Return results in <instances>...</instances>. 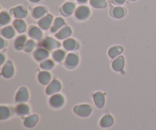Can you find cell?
Here are the masks:
<instances>
[{"mask_svg":"<svg viewBox=\"0 0 156 130\" xmlns=\"http://www.w3.org/2000/svg\"><path fill=\"white\" fill-rule=\"evenodd\" d=\"M73 111L79 117H87L91 114V107L88 104H81L75 107Z\"/></svg>","mask_w":156,"mask_h":130,"instance_id":"1","label":"cell"},{"mask_svg":"<svg viewBox=\"0 0 156 130\" xmlns=\"http://www.w3.org/2000/svg\"><path fill=\"white\" fill-rule=\"evenodd\" d=\"M64 100L63 96L59 94H55L50 99V104L53 108H59L63 106Z\"/></svg>","mask_w":156,"mask_h":130,"instance_id":"2","label":"cell"},{"mask_svg":"<svg viewBox=\"0 0 156 130\" xmlns=\"http://www.w3.org/2000/svg\"><path fill=\"white\" fill-rule=\"evenodd\" d=\"M41 45L47 50H53L60 47V44L52 37H46Z\"/></svg>","mask_w":156,"mask_h":130,"instance_id":"3","label":"cell"},{"mask_svg":"<svg viewBox=\"0 0 156 130\" xmlns=\"http://www.w3.org/2000/svg\"><path fill=\"white\" fill-rule=\"evenodd\" d=\"M28 97L29 94L27 89L24 87H22L18 90V93H17L16 97H15V101L18 104L24 103L28 100Z\"/></svg>","mask_w":156,"mask_h":130,"instance_id":"4","label":"cell"},{"mask_svg":"<svg viewBox=\"0 0 156 130\" xmlns=\"http://www.w3.org/2000/svg\"><path fill=\"white\" fill-rule=\"evenodd\" d=\"M60 89V82L57 80H53L50 82V85L46 88V93H47V95H52V94H54L56 93H57L58 91H59Z\"/></svg>","mask_w":156,"mask_h":130,"instance_id":"5","label":"cell"},{"mask_svg":"<svg viewBox=\"0 0 156 130\" xmlns=\"http://www.w3.org/2000/svg\"><path fill=\"white\" fill-rule=\"evenodd\" d=\"M79 57L76 53H69L66 58L65 65L69 69H73L78 65Z\"/></svg>","mask_w":156,"mask_h":130,"instance_id":"6","label":"cell"},{"mask_svg":"<svg viewBox=\"0 0 156 130\" xmlns=\"http://www.w3.org/2000/svg\"><path fill=\"white\" fill-rule=\"evenodd\" d=\"M2 75L5 78H11L14 75V66L11 61H8L2 70Z\"/></svg>","mask_w":156,"mask_h":130,"instance_id":"7","label":"cell"},{"mask_svg":"<svg viewBox=\"0 0 156 130\" xmlns=\"http://www.w3.org/2000/svg\"><path fill=\"white\" fill-rule=\"evenodd\" d=\"M49 56V53L45 48H40L37 49L36 51L34 53V59L37 61H41L43 59H45L47 56Z\"/></svg>","mask_w":156,"mask_h":130,"instance_id":"8","label":"cell"},{"mask_svg":"<svg viewBox=\"0 0 156 130\" xmlns=\"http://www.w3.org/2000/svg\"><path fill=\"white\" fill-rule=\"evenodd\" d=\"M93 97H94V101L96 107L98 108L103 107L105 103V98L104 94L101 92H97L94 94Z\"/></svg>","mask_w":156,"mask_h":130,"instance_id":"9","label":"cell"},{"mask_svg":"<svg viewBox=\"0 0 156 130\" xmlns=\"http://www.w3.org/2000/svg\"><path fill=\"white\" fill-rule=\"evenodd\" d=\"M39 120V117L36 114H34V115L29 116L27 118L24 120V125L27 128H31L33 126H34L37 124V123L38 122Z\"/></svg>","mask_w":156,"mask_h":130,"instance_id":"10","label":"cell"},{"mask_svg":"<svg viewBox=\"0 0 156 130\" xmlns=\"http://www.w3.org/2000/svg\"><path fill=\"white\" fill-rule=\"evenodd\" d=\"M123 66H124V58L121 56H118L112 63V68L117 72L123 70Z\"/></svg>","mask_w":156,"mask_h":130,"instance_id":"11","label":"cell"},{"mask_svg":"<svg viewBox=\"0 0 156 130\" xmlns=\"http://www.w3.org/2000/svg\"><path fill=\"white\" fill-rule=\"evenodd\" d=\"M114 123V118L111 115H105L100 121V126L103 128H108Z\"/></svg>","mask_w":156,"mask_h":130,"instance_id":"12","label":"cell"},{"mask_svg":"<svg viewBox=\"0 0 156 130\" xmlns=\"http://www.w3.org/2000/svg\"><path fill=\"white\" fill-rule=\"evenodd\" d=\"M17 114L19 116H25L27 115L30 112V107H28V105L24 104H20L18 106L16 107V109H15Z\"/></svg>","mask_w":156,"mask_h":130,"instance_id":"13","label":"cell"},{"mask_svg":"<svg viewBox=\"0 0 156 130\" xmlns=\"http://www.w3.org/2000/svg\"><path fill=\"white\" fill-rule=\"evenodd\" d=\"M50 79H51V76L47 72H41L38 75V80L44 85L49 84V82H50Z\"/></svg>","mask_w":156,"mask_h":130,"instance_id":"14","label":"cell"},{"mask_svg":"<svg viewBox=\"0 0 156 130\" xmlns=\"http://www.w3.org/2000/svg\"><path fill=\"white\" fill-rule=\"evenodd\" d=\"M76 17L79 19H85L89 15V10L87 7H84V6H82V7H79V9L76 11Z\"/></svg>","mask_w":156,"mask_h":130,"instance_id":"15","label":"cell"},{"mask_svg":"<svg viewBox=\"0 0 156 130\" xmlns=\"http://www.w3.org/2000/svg\"><path fill=\"white\" fill-rule=\"evenodd\" d=\"M71 29L69 27H66L64 28H62L61 30H59L56 34V38H58L59 40L66 39V38L69 37L71 35Z\"/></svg>","mask_w":156,"mask_h":130,"instance_id":"16","label":"cell"},{"mask_svg":"<svg viewBox=\"0 0 156 130\" xmlns=\"http://www.w3.org/2000/svg\"><path fill=\"white\" fill-rule=\"evenodd\" d=\"M63 47L66 50H73L78 48V44L73 39H67L63 42Z\"/></svg>","mask_w":156,"mask_h":130,"instance_id":"17","label":"cell"},{"mask_svg":"<svg viewBox=\"0 0 156 130\" xmlns=\"http://www.w3.org/2000/svg\"><path fill=\"white\" fill-rule=\"evenodd\" d=\"M52 21V16L51 15H47V17L44 18L39 21V25L44 30H47L49 28L50 24Z\"/></svg>","mask_w":156,"mask_h":130,"instance_id":"18","label":"cell"},{"mask_svg":"<svg viewBox=\"0 0 156 130\" xmlns=\"http://www.w3.org/2000/svg\"><path fill=\"white\" fill-rule=\"evenodd\" d=\"M29 35L31 38L36 40H40L42 37V33L41 30L36 27H32L29 30Z\"/></svg>","mask_w":156,"mask_h":130,"instance_id":"19","label":"cell"},{"mask_svg":"<svg viewBox=\"0 0 156 130\" xmlns=\"http://www.w3.org/2000/svg\"><path fill=\"white\" fill-rule=\"evenodd\" d=\"M123 47L117 46V47H111L109 50V51H108V54H109V56H111V58H115L117 57V56H118L120 53H123Z\"/></svg>","mask_w":156,"mask_h":130,"instance_id":"20","label":"cell"},{"mask_svg":"<svg viewBox=\"0 0 156 130\" xmlns=\"http://www.w3.org/2000/svg\"><path fill=\"white\" fill-rule=\"evenodd\" d=\"M26 37L25 36H21L17 38L15 41V47L16 50H21L24 49V45H25Z\"/></svg>","mask_w":156,"mask_h":130,"instance_id":"21","label":"cell"},{"mask_svg":"<svg viewBox=\"0 0 156 130\" xmlns=\"http://www.w3.org/2000/svg\"><path fill=\"white\" fill-rule=\"evenodd\" d=\"M66 53L63 51V50H57L56 51L53 52V58L56 62H59L63 60V59L65 58Z\"/></svg>","mask_w":156,"mask_h":130,"instance_id":"22","label":"cell"},{"mask_svg":"<svg viewBox=\"0 0 156 130\" xmlns=\"http://www.w3.org/2000/svg\"><path fill=\"white\" fill-rule=\"evenodd\" d=\"M11 111L9 107L5 106L0 107V119L1 120H5L10 117Z\"/></svg>","mask_w":156,"mask_h":130,"instance_id":"23","label":"cell"},{"mask_svg":"<svg viewBox=\"0 0 156 130\" xmlns=\"http://www.w3.org/2000/svg\"><path fill=\"white\" fill-rule=\"evenodd\" d=\"M14 26H15V29L18 30L19 33H23L26 30V25L24 24V21H21V20H17L14 22Z\"/></svg>","mask_w":156,"mask_h":130,"instance_id":"24","label":"cell"},{"mask_svg":"<svg viewBox=\"0 0 156 130\" xmlns=\"http://www.w3.org/2000/svg\"><path fill=\"white\" fill-rule=\"evenodd\" d=\"M2 33L5 37L9 39V38H12L15 35V31H14L13 28L12 27H7L3 29Z\"/></svg>","mask_w":156,"mask_h":130,"instance_id":"25","label":"cell"},{"mask_svg":"<svg viewBox=\"0 0 156 130\" xmlns=\"http://www.w3.org/2000/svg\"><path fill=\"white\" fill-rule=\"evenodd\" d=\"M64 24V21L62 19V18H56L55 20V22L53 26L51 28V31L52 32H56L58 29L60 28L62 25Z\"/></svg>","mask_w":156,"mask_h":130,"instance_id":"26","label":"cell"},{"mask_svg":"<svg viewBox=\"0 0 156 130\" xmlns=\"http://www.w3.org/2000/svg\"><path fill=\"white\" fill-rule=\"evenodd\" d=\"M53 65H54V63H53V61L50 60V59L44 61V62H41V69H45V70L51 69L53 67Z\"/></svg>","mask_w":156,"mask_h":130,"instance_id":"27","label":"cell"},{"mask_svg":"<svg viewBox=\"0 0 156 130\" xmlns=\"http://www.w3.org/2000/svg\"><path fill=\"white\" fill-rule=\"evenodd\" d=\"M34 46H35V43L34 42L33 40H28L27 43L25 44L24 47V51L27 52V53H29L30 52L31 50H33V49L34 48Z\"/></svg>","mask_w":156,"mask_h":130,"instance_id":"28","label":"cell"},{"mask_svg":"<svg viewBox=\"0 0 156 130\" xmlns=\"http://www.w3.org/2000/svg\"><path fill=\"white\" fill-rule=\"evenodd\" d=\"M44 12H45V9L44 8L38 7L34 11V18H40L44 15Z\"/></svg>","mask_w":156,"mask_h":130,"instance_id":"29","label":"cell"},{"mask_svg":"<svg viewBox=\"0 0 156 130\" xmlns=\"http://www.w3.org/2000/svg\"><path fill=\"white\" fill-rule=\"evenodd\" d=\"M91 4L94 7H105L106 5L105 0H91Z\"/></svg>","mask_w":156,"mask_h":130,"instance_id":"30","label":"cell"},{"mask_svg":"<svg viewBox=\"0 0 156 130\" xmlns=\"http://www.w3.org/2000/svg\"><path fill=\"white\" fill-rule=\"evenodd\" d=\"M73 9H74V5H73L72 3H66L65 5L63 6V10L65 11L66 13H67L68 15L73 12Z\"/></svg>","mask_w":156,"mask_h":130,"instance_id":"31","label":"cell"},{"mask_svg":"<svg viewBox=\"0 0 156 130\" xmlns=\"http://www.w3.org/2000/svg\"><path fill=\"white\" fill-rule=\"evenodd\" d=\"M17 11L16 12H15V15L16 17H18V18H23V17H25L26 16V14H27V12H26L25 10H24L23 9H21V7H19L18 9H17Z\"/></svg>","mask_w":156,"mask_h":130,"instance_id":"32","label":"cell"},{"mask_svg":"<svg viewBox=\"0 0 156 130\" xmlns=\"http://www.w3.org/2000/svg\"><path fill=\"white\" fill-rule=\"evenodd\" d=\"M114 15L117 18H120L123 15V9L121 8H117L114 10Z\"/></svg>","mask_w":156,"mask_h":130,"instance_id":"33","label":"cell"},{"mask_svg":"<svg viewBox=\"0 0 156 130\" xmlns=\"http://www.w3.org/2000/svg\"><path fill=\"white\" fill-rule=\"evenodd\" d=\"M9 16L8 15L7 13H2L1 15V24L2 25H3V24H6V23H8L9 21Z\"/></svg>","mask_w":156,"mask_h":130,"instance_id":"34","label":"cell"},{"mask_svg":"<svg viewBox=\"0 0 156 130\" xmlns=\"http://www.w3.org/2000/svg\"><path fill=\"white\" fill-rule=\"evenodd\" d=\"M0 41H1V45H0V48L1 49H2L3 47H5V40H3V38H1V40H0Z\"/></svg>","mask_w":156,"mask_h":130,"instance_id":"35","label":"cell"},{"mask_svg":"<svg viewBox=\"0 0 156 130\" xmlns=\"http://www.w3.org/2000/svg\"><path fill=\"white\" fill-rule=\"evenodd\" d=\"M0 58H1V60H0V64H2L4 62V56L3 54H0Z\"/></svg>","mask_w":156,"mask_h":130,"instance_id":"36","label":"cell"},{"mask_svg":"<svg viewBox=\"0 0 156 130\" xmlns=\"http://www.w3.org/2000/svg\"><path fill=\"white\" fill-rule=\"evenodd\" d=\"M115 1L118 3H123L124 2V0H115Z\"/></svg>","mask_w":156,"mask_h":130,"instance_id":"37","label":"cell"},{"mask_svg":"<svg viewBox=\"0 0 156 130\" xmlns=\"http://www.w3.org/2000/svg\"><path fill=\"white\" fill-rule=\"evenodd\" d=\"M79 1H80L81 2H85L86 0H79Z\"/></svg>","mask_w":156,"mask_h":130,"instance_id":"38","label":"cell"},{"mask_svg":"<svg viewBox=\"0 0 156 130\" xmlns=\"http://www.w3.org/2000/svg\"><path fill=\"white\" fill-rule=\"evenodd\" d=\"M32 1H34V2H37V1H38V0H32Z\"/></svg>","mask_w":156,"mask_h":130,"instance_id":"39","label":"cell"}]
</instances>
